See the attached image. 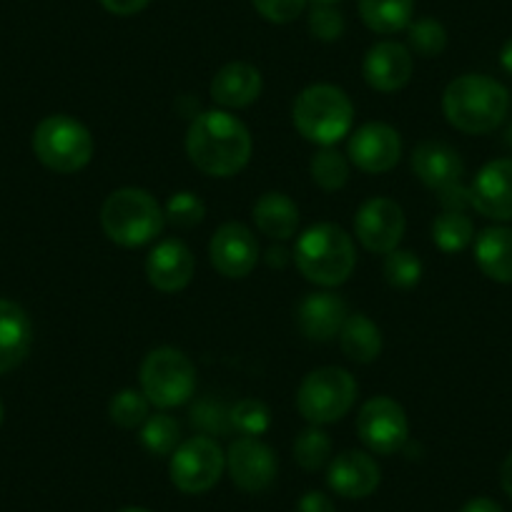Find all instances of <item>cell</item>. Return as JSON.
Returning a JSON list of instances; mask_svg holds the SVG:
<instances>
[{
    "instance_id": "obj_1",
    "label": "cell",
    "mask_w": 512,
    "mask_h": 512,
    "mask_svg": "<svg viewBox=\"0 0 512 512\" xmlns=\"http://www.w3.org/2000/svg\"><path fill=\"white\" fill-rule=\"evenodd\" d=\"M186 154L206 176L229 179L251 159L249 128L224 108L199 113L186 131Z\"/></svg>"
},
{
    "instance_id": "obj_2",
    "label": "cell",
    "mask_w": 512,
    "mask_h": 512,
    "mask_svg": "<svg viewBox=\"0 0 512 512\" xmlns=\"http://www.w3.org/2000/svg\"><path fill=\"white\" fill-rule=\"evenodd\" d=\"M510 96L502 83L482 73L455 78L442 93V111L450 126L462 134H490L505 121Z\"/></svg>"
},
{
    "instance_id": "obj_3",
    "label": "cell",
    "mask_w": 512,
    "mask_h": 512,
    "mask_svg": "<svg viewBox=\"0 0 512 512\" xmlns=\"http://www.w3.org/2000/svg\"><path fill=\"white\" fill-rule=\"evenodd\" d=\"M294 264L307 282L319 287H339L357 267L354 241L342 226H309L294 246Z\"/></svg>"
},
{
    "instance_id": "obj_4",
    "label": "cell",
    "mask_w": 512,
    "mask_h": 512,
    "mask_svg": "<svg viewBox=\"0 0 512 512\" xmlns=\"http://www.w3.org/2000/svg\"><path fill=\"white\" fill-rule=\"evenodd\" d=\"M166 224V216L156 196L149 191L126 186L113 194L101 206V226L103 234L118 246L136 249L161 234Z\"/></svg>"
},
{
    "instance_id": "obj_5",
    "label": "cell",
    "mask_w": 512,
    "mask_h": 512,
    "mask_svg": "<svg viewBox=\"0 0 512 512\" xmlns=\"http://www.w3.org/2000/svg\"><path fill=\"white\" fill-rule=\"evenodd\" d=\"M292 118L304 139L324 149L349 136L354 123V106L342 88L332 83H314L297 96Z\"/></svg>"
},
{
    "instance_id": "obj_6",
    "label": "cell",
    "mask_w": 512,
    "mask_h": 512,
    "mask_svg": "<svg viewBox=\"0 0 512 512\" xmlns=\"http://www.w3.org/2000/svg\"><path fill=\"white\" fill-rule=\"evenodd\" d=\"M93 136L78 118L68 113L46 116L33 131V154L56 174H76L93 159Z\"/></svg>"
},
{
    "instance_id": "obj_7",
    "label": "cell",
    "mask_w": 512,
    "mask_h": 512,
    "mask_svg": "<svg viewBox=\"0 0 512 512\" xmlns=\"http://www.w3.org/2000/svg\"><path fill=\"white\" fill-rule=\"evenodd\" d=\"M141 392L161 410L181 407L196 392V367L181 349L159 347L141 364Z\"/></svg>"
},
{
    "instance_id": "obj_8",
    "label": "cell",
    "mask_w": 512,
    "mask_h": 512,
    "mask_svg": "<svg viewBox=\"0 0 512 512\" xmlns=\"http://www.w3.org/2000/svg\"><path fill=\"white\" fill-rule=\"evenodd\" d=\"M357 400V382L342 367H319L302 379L297 390V410L312 425L339 422Z\"/></svg>"
},
{
    "instance_id": "obj_9",
    "label": "cell",
    "mask_w": 512,
    "mask_h": 512,
    "mask_svg": "<svg viewBox=\"0 0 512 512\" xmlns=\"http://www.w3.org/2000/svg\"><path fill=\"white\" fill-rule=\"evenodd\" d=\"M412 171L427 189L437 191L445 211H465L470 206V186L462 184L465 164L445 141H422L412 151Z\"/></svg>"
},
{
    "instance_id": "obj_10",
    "label": "cell",
    "mask_w": 512,
    "mask_h": 512,
    "mask_svg": "<svg viewBox=\"0 0 512 512\" xmlns=\"http://www.w3.org/2000/svg\"><path fill=\"white\" fill-rule=\"evenodd\" d=\"M226 470V452L214 437L196 435L181 442L169 462V477L186 495L209 492Z\"/></svg>"
},
{
    "instance_id": "obj_11",
    "label": "cell",
    "mask_w": 512,
    "mask_h": 512,
    "mask_svg": "<svg viewBox=\"0 0 512 512\" xmlns=\"http://www.w3.org/2000/svg\"><path fill=\"white\" fill-rule=\"evenodd\" d=\"M357 435L374 455H397L410 440V420L405 407L387 395L372 397L357 415Z\"/></svg>"
},
{
    "instance_id": "obj_12",
    "label": "cell",
    "mask_w": 512,
    "mask_h": 512,
    "mask_svg": "<svg viewBox=\"0 0 512 512\" xmlns=\"http://www.w3.org/2000/svg\"><path fill=\"white\" fill-rule=\"evenodd\" d=\"M405 229V211L395 199H387V196H374L364 201L354 216V234L359 244L372 254L387 256L390 251L400 249Z\"/></svg>"
},
{
    "instance_id": "obj_13",
    "label": "cell",
    "mask_w": 512,
    "mask_h": 512,
    "mask_svg": "<svg viewBox=\"0 0 512 512\" xmlns=\"http://www.w3.org/2000/svg\"><path fill=\"white\" fill-rule=\"evenodd\" d=\"M211 267L226 279H244L259 264V241L249 226L226 221L214 231L209 244Z\"/></svg>"
},
{
    "instance_id": "obj_14",
    "label": "cell",
    "mask_w": 512,
    "mask_h": 512,
    "mask_svg": "<svg viewBox=\"0 0 512 512\" xmlns=\"http://www.w3.org/2000/svg\"><path fill=\"white\" fill-rule=\"evenodd\" d=\"M226 470L244 492H264L277 480V455L259 437H239L226 450Z\"/></svg>"
},
{
    "instance_id": "obj_15",
    "label": "cell",
    "mask_w": 512,
    "mask_h": 512,
    "mask_svg": "<svg viewBox=\"0 0 512 512\" xmlns=\"http://www.w3.org/2000/svg\"><path fill=\"white\" fill-rule=\"evenodd\" d=\"M347 156L349 164L367 171V174H387L400 164L402 139L387 123H364L349 136Z\"/></svg>"
},
{
    "instance_id": "obj_16",
    "label": "cell",
    "mask_w": 512,
    "mask_h": 512,
    "mask_svg": "<svg viewBox=\"0 0 512 512\" xmlns=\"http://www.w3.org/2000/svg\"><path fill=\"white\" fill-rule=\"evenodd\" d=\"M470 206L495 221H512V159H495L470 184Z\"/></svg>"
},
{
    "instance_id": "obj_17",
    "label": "cell",
    "mask_w": 512,
    "mask_h": 512,
    "mask_svg": "<svg viewBox=\"0 0 512 512\" xmlns=\"http://www.w3.org/2000/svg\"><path fill=\"white\" fill-rule=\"evenodd\" d=\"M415 58L407 46L397 41L374 43L364 56V81L379 93H395L405 88L412 78Z\"/></svg>"
},
{
    "instance_id": "obj_18",
    "label": "cell",
    "mask_w": 512,
    "mask_h": 512,
    "mask_svg": "<svg viewBox=\"0 0 512 512\" xmlns=\"http://www.w3.org/2000/svg\"><path fill=\"white\" fill-rule=\"evenodd\" d=\"M196 272V259L189 246L179 239H166L151 249L146 259V277L154 289L164 294L181 292L191 284Z\"/></svg>"
},
{
    "instance_id": "obj_19",
    "label": "cell",
    "mask_w": 512,
    "mask_h": 512,
    "mask_svg": "<svg viewBox=\"0 0 512 512\" xmlns=\"http://www.w3.org/2000/svg\"><path fill=\"white\" fill-rule=\"evenodd\" d=\"M382 472H379L377 460L369 452L347 450L329 460L327 482L339 497L347 500H364L379 487Z\"/></svg>"
},
{
    "instance_id": "obj_20",
    "label": "cell",
    "mask_w": 512,
    "mask_h": 512,
    "mask_svg": "<svg viewBox=\"0 0 512 512\" xmlns=\"http://www.w3.org/2000/svg\"><path fill=\"white\" fill-rule=\"evenodd\" d=\"M347 317V304L332 292L307 294L297 309L299 329L312 342H332L334 337H339Z\"/></svg>"
},
{
    "instance_id": "obj_21",
    "label": "cell",
    "mask_w": 512,
    "mask_h": 512,
    "mask_svg": "<svg viewBox=\"0 0 512 512\" xmlns=\"http://www.w3.org/2000/svg\"><path fill=\"white\" fill-rule=\"evenodd\" d=\"M33 344L31 317L21 304L0 299V374L13 372L26 362Z\"/></svg>"
},
{
    "instance_id": "obj_22",
    "label": "cell",
    "mask_w": 512,
    "mask_h": 512,
    "mask_svg": "<svg viewBox=\"0 0 512 512\" xmlns=\"http://www.w3.org/2000/svg\"><path fill=\"white\" fill-rule=\"evenodd\" d=\"M209 91L214 103H219L224 111H229V108H246L262 93V73H259V68L244 61L226 63L224 68L216 71Z\"/></svg>"
},
{
    "instance_id": "obj_23",
    "label": "cell",
    "mask_w": 512,
    "mask_h": 512,
    "mask_svg": "<svg viewBox=\"0 0 512 512\" xmlns=\"http://www.w3.org/2000/svg\"><path fill=\"white\" fill-rule=\"evenodd\" d=\"M475 262L492 282L512 284V229L490 226L475 241Z\"/></svg>"
},
{
    "instance_id": "obj_24",
    "label": "cell",
    "mask_w": 512,
    "mask_h": 512,
    "mask_svg": "<svg viewBox=\"0 0 512 512\" xmlns=\"http://www.w3.org/2000/svg\"><path fill=\"white\" fill-rule=\"evenodd\" d=\"M254 221L256 229L262 231L264 236L287 241L299 229V209L287 194L269 191V194L259 196V201L254 204Z\"/></svg>"
},
{
    "instance_id": "obj_25",
    "label": "cell",
    "mask_w": 512,
    "mask_h": 512,
    "mask_svg": "<svg viewBox=\"0 0 512 512\" xmlns=\"http://www.w3.org/2000/svg\"><path fill=\"white\" fill-rule=\"evenodd\" d=\"M339 344L352 362L369 364L382 354V332L364 314H349L339 332Z\"/></svg>"
},
{
    "instance_id": "obj_26",
    "label": "cell",
    "mask_w": 512,
    "mask_h": 512,
    "mask_svg": "<svg viewBox=\"0 0 512 512\" xmlns=\"http://www.w3.org/2000/svg\"><path fill=\"white\" fill-rule=\"evenodd\" d=\"M359 16L379 36L405 31L415 16V0H359Z\"/></svg>"
},
{
    "instance_id": "obj_27",
    "label": "cell",
    "mask_w": 512,
    "mask_h": 512,
    "mask_svg": "<svg viewBox=\"0 0 512 512\" xmlns=\"http://www.w3.org/2000/svg\"><path fill=\"white\" fill-rule=\"evenodd\" d=\"M472 239H475V226L465 211H442L432 221V241L445 254H457V251L467 249Z\"/></svg>"
},
{
    "instance_id": "obj_28",
    "label": "cell",
    "mask_w": 512,
    "mask_h": 512,
    "mask_svg": "<svg viewBox=\"0 0 512 512\" xmlns=\"http://www.w3.org/2000/svg\"><path fill=\"white\" fill-rule=\"evenodd\" d=\"M141 445L156 457H171L176 447L181 445V425L176 417L159 412L149 415V420L141 425Z\"/></svg>"
},
{
    "instance_id": "obj_29",
    "label": "cell",
    "mask_w": 512,
    "mask_h": 512,
    "mask_svg": "<svg viewBox=\"0 0 512 512\" xmlns=\"http://www.w3.org/2000/svg\"><path fill=\"white\" fill-rule=\"evenodd\" d=\"M151 402L146 400V395L141 390H121L111 397L108 402V417H111L113 425L123 427V430H136V427L144 425L149 420Z\"/></svg>"
},
{
    "instance_id": "obj_30",
    "label": "cell",
    "mask_w": 512,
    "mask_h": 512,
    "mask_svg": "<svg viewBox=\"0 0 512 512\" xmlns=\"http://www.w3.org/2000/svg\"><path fill=\"white\" fill-rule=\"evenodd\" d=\"M312 181L324 191H339L349 181V161L332 146H324L322 151L312 156L309 164Z\"/></svg>"
},
{
    "instance_id": "obj_31",
    "label": "cell",
    "mask_w": 512,
    "mask_h": 512,
    "mask_svg": "<svg viewBox=\"0 0 512 512\" xmlns=\"http://www.w3.org/2000/svg\"><path fill=\"white\" fill-rule=\"evenodd\" d=\"M329 457H332V440L324 430H319L317 425L304 430L302 435L294 440V460L299 467H304L307 472L322 470L324 465H329Z\"/></svg>"
},
{
    "instance_id": "obj_32",
    "label": "cell",
    "mask_w": 512,
    "mask_h": 512,
    "mask_svg": "<svg viewBox=\"0 0 512 512\" xmlns=\"http://www.w3.org/2000/svg\"><path fill=\"white\" fill-rule=\"evenodd\" d=\"M407 43L417 56L435 58L447 48V31L435 18H420L407 26Z\"/></svg>"
},
{
    "instance_id": "obj_33",
    "label": "cell",
    "mask_w": 512,
    "mask_h": 512,
    "mask_svg": "<svg viewBox=\"0 0 512 512\" xmlns=\"http://www.w3.org/2000/svg\"><path fill=\"white\" fill-rule=\"evenodd\" d=\"M384 279L395 289H412L422 279L420 256L410 249H395L384 256Z\"/></svg>"
},
{
    "instance_id": "obj_34",
    "label": "cell",
    "mask_w": 512,
    "mask_h": 512,
    "mask_svg": "<svg viewBox=\"0 0 512 512\" xmlns=\"http://www.w3.org/2000/svg\"><path fill=\"white\" fill-rule=\"evenodd\" d=\"M269 425H272V415L264 402L246 397L236 402V407H231V427L239 430L241 437H262Z\"/></svg>"
},
{
    "instance_id": "obj_35",
    "label": "cell",
    "mask_w": 512,
    "mask_h": 512,
    "mask_svg": "<svg viewBox=\"0 0 512 512\" xmlns=\"http://www.w3.org/2000/svg\"><path fill=\"white\" fill-rule=\"evenodd\" d=\"M166 221L171 226H179V229H194L204 221L206 216V204L191 191H176L171 194V199L166 201L164 209Z\"/></svg>"
},
{
    "instance_id": "obj_36",
    "label": "cell",
    "mask_w": 512,
    "mask_h": 512,
    "mask_svg": "<svg viewBox=\"0 0 512 512\" xmlns=\"http://www.w3.org/2000/svg\"><path fill=\"white\" fill-rule=\"evenodd\" d=\"M191 425L199 427L201 435L216 437V435H229L231 427V410H226L221 402L214 400H201L196 402L191 410Z\"/></svg>"
},
{
    "instance_id": "obj_37",
    "label": "cell",
    "mask_w": 512,
    "mask_h": 512,
    "mask_svg": "<svg viewBox=\"0 0 512 512\" xmlns=\"http://www.w3.org/2000/svg\"><path fill=\"white\" fill-rule=\"evenodd\" d=\"M309 33L317 41L332 43L344 36V18L334 6H314L309 13Z\"/></svg>"
},
{
    "instance_id": "obj_38",
    "label": "cell",
    "mask_w": 512,
    "mask_h": 512,
    "mask_svg": "<svg viewBox=\"0 0 512 512\" xmlns=\"http://www.w3.org/2000/svg\"><path fill=\"white\" fill-rule=\"evenodd\" d=\"M251 3L259 11V16L267 18L269 23H277V26L297 21L307 6V0H251Z\"/></svg>"
},
{
    "instance_id": "obj_39",
    "label": "cell",
    "mask_w": 512,
    "mask_h": 512,
    "mask_svg": "<svg viewBox=\"0 0 512 512\" xmlns=\"http://www.w3.org/2000/svg\"><path fill=\"white\" fill-rule=\"evenodd\" d=\"M297 512H337V507H334L332 497H329L327 492L309 490L304 492L302 500L297 502Z\"/></svg>"
},
{
    "instance_id": "obj_40",
    "label": "cell",
    "mask_w": 512,
    "mask_h": 512,
    "mask_svg": "<svg viewBox=\"0 0 512 512\" xmlns=\"http://www.w3.org/2000/svg\"><path fill=\"white\" fill-rule=\"evenodd\" d=\"M98 3L113 16H136L149 6L151 0H98Z\"/></svg>"
},
{
    "instance_id": "obj_41",
    "label": "cell",
    "mask_w": 512,
    "mask_h": 512,
    "mask_svg": "<svg viewBox=\"0 0 512 512\" xmlns=\"http://www.w3.org/2000/svg\"><path fill=\"white\" fill-rule=\"evenodd\" d=\"M460 512H502V507L495 500H490V497H475Z\"/></svg>"
},
{
    "instance_id": "obj_42",
    "label": "cell",
    "mask_w": 512,
    "mask_h": 512,
    "mask_svg": "<svg viewBox=\"0 0 512 512\" xmlns=\"http://www.w3.org/2000/svg\"><path fill=\"white\" fill-rule=\"evenodd\" d=\"M500 485L502 490L512 497V452L505 457V462H502L500 467Z\"/></svg>"
},
{
    "instance_id": "obj_43",
    "label": "cell",
    "mask_w": 512,
    "mask_h": 512,
    "mask_svg": "<svg viewBox=\"0 0 512 512\" xmlns=\"http://www.w3.org/2000/svg\"><path fill=\"white\" fill-rule=\"evenodd\" d=\"M269 264H272V267H284V264H287V249L272 246V249H269Z\"/></svg>"
},
{
    "instance_id": "obj_44",
    "label": "cell",
    "mask_w": 512,
    "mask_h": 512,
    "mask_svg": "<svg viewBox=\"0 0 512 512\" xmlns=\"http://www.w3.org/2000/svg\"><path fill=\"white\" fill-rule=\"evenodd\" d=\"M500 63H502V68H505V71L512 76V38L505 43V46H502V51H500Z\"/></svg>"
},
{
    "instance_id": "obj_45",
    "label": "cell",
    "mask_w": 512,
    "mask_h": 512,
    "mask_svg": "<svg viewBox=\"0 0 512 512\" xmlns=\"http://www.w3.org/2000/svg\"><path fill=\"white\" fill-rule=\"evenodd\" d=\"M339 0H314V6H337Z\"/></svg>"
},
{
    "instance_id": "obj_46",
    "label": "cell",
    "mask_w": 512,
    "mask_h": 512,
    "mask_svg": "<svg viewBox=\"0 0 512 512\" xmlns=\"http://www.w3.org/2000/svg\"><path fill=\"white\" fill-rule=\"evenodd\" d=\"M121 512H151V510H146V507H126V510Z\"/></svg>"
},
{
    "instance_id": "obj_47",
    "label": "cell",
    "mask_w": 512,
    "mask_h": 512,
    "mask_svg": "<svg viewBox=\"0 0 512 512\" xmlns=\"http://www.w3.org/2000/svg\"><path fill=\"white\" fill-rule=\"evenodd\" d=\"M3 417H6V410H3V402H0V425H3Z\"/></svg>"
}]
</instances>
